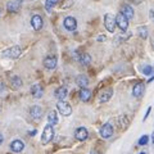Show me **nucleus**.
I'll return each instance as SVG.
<instances>
[{
  "mask_svg": "<svg viewBox=\"0 0 154 154\" xmlns=\"http://www.w3.org/2000/svg\"><path fill=\"white\" fill-rule=\"evenodd\" d=\"M21 53H22L21 46H12V48H8V49L4 50L2 53V57L11 58V59H16V58H18L19 55H21Z\"/></svg>",
  "mask_w": 154,
  "mask_h": 154,
  "instance_id": "nucleus-1",
  "label": "nucleus"
},
{
  "mask_svg": "<svg viewBox=\"0 0 154 154\" xmlns=\"http://www.w3.org/2000/svg\"><path fill=\"white\" fill-rule=\"evenodd\" d=\"M116 23H117V26H118V28L121 31H123V32L127 31V28H128V19L125 17L122 13L117 14V17H116Z\"/></svg>",
  "mask_w": 154,
  "mask_h": 154,
  "instance_id": "nucleus-4",
  "label": "nucleus"
},
{
  "mask_svg": "<svg viewBox=\"0 0 154 154\" xmlns=\"http://www.w3.org/2000/svg\"><path fill=\"white\" fill-rule=\"evenodd\" d=\"M150 18H152V21L154 22V11H150Z\"/></svg>",
  "mask_w": 154,
  "mask_h": 154,
  "instance_id": "nucleus-31",
  "label": "nucleus"
},
{
  "mask_svg": "<svg viewBox=\"0 0 154 154\" xmlns=\"http://www.w3.org/2000/svg\"><path fill=\"white\" fill-rule=\"evenodd\" d=\"M44 67L48 69H54L57 67V58L55 57H46L44 59Z\"/></svg>",
  "mask_w": 154,
  "mask_h": 154,
  "instance_id": "nucleus-13",
  "label": "nucleus"
},
{
  "mask_svg": "<svg viewBox=\"0 0 154 154\" xmlns=\"http://www.w3.org/2000/svg\"><path fill=\"white\" fill-rule=\"evenodd\" d=\"M11 149L14 153H21L23 149H25V144H23V141H21V140H14L11 144Z\"/></svg>",
  "mask_w": 154,
  "mask_h": 154,
  "instance_id": "nucleus-15",
  "label": "nucleus"
},
{
  "mask_svg": "<svg viewBox=\"0 0 154 154\" xmlns=\"http://www.w3.org/2000/svg\"><path fill=\"white\" fill-rule=\"evenodd\" d=\"M23 0H11V2L7 3V8L9 12L12 13H17L19 11V8H21V4H22Z\"/></svg>",
  "mask_w": 154,
  "mask_h": 154,
  "instance_id": "nucleus-8",
  "label": "nucleus"
},
{
  "mask_svg": "<svg viewBox=\"0 0 154 154\" xmlns=\"http://www.w3.org/2000/svg\"><path fill=\"white\" fill-rule=\"evenodd\" d=\"M148 140H149V136L148 135H144V136L140 137V140H139V145H146Z\"/></svg>",
  "mask_w": 154,
  "mask_h": 154,
  "instance_id": "nucleus-28",
  "label": "nucleus"
},
{
  "mask_svg": "<svg viewBox=\"0 0 154 154\" xmlns=\"http://www.w3.org/2000/svg\"><path fill=\"white\" fill-rule=\"evenodd\" d=\"M58 2H59V0H46V3H45L46 11H48V12H51V8L54 7V5H57Z\"/></svg>",
  "mask_w": 154,
  "mask_h": 154,
  "instance_id": "nucleus-24",
  "label": "nucleus"
},
{
  "mask_svg": "<svg viewBox=\"0 0 154 154\" xmlns=\"http://www.w3.org/2000/svg\"><path fill=\"white\" fill-rule=\"evenodd\" d=\"M31 94H32V96H35V98H41L42 94H44L42 86L38 85V84L32 85V88H31Z\"/></svg>",
  "mask_w": 154,
  "mask_h": 154,
  "instance_id": "nucleus-14",
  "label": "nucleus"
},
{
  "mask_svg": "<svg viewBox=\"0 0 154 154\" xmlns=\"http://www.w3.org/2000/svg\"><path fill=\"white\" fill-rule=\"evenodd\" d=\"M48 121H49V125H57L58 123V117H57V112H50L48 114Z\"/></svg>",
  "mask_w": 154,
  "mask_h": 154,
  "instance_id": "nucleus-23",
  "label": "nucleus"
},
{
  "mask_svg": "<svg viewBox=\"0 0 154 154\" xmlns=\"http://www.w3.org/2000/svg\"><path fill=\"white\" fill-rule=\"evenodd\" d=\"M64 27L68 31H75L76 28H77V21H76V18H73V17H67L64 19Z\"/></svg>",
  "mask_w": 154,
  "mask_h": 154,
  "instance_id": "nucleus-10",
  "label": "nucleus"
},
{
  "mask_svg": "<svg viewBox=\"0 0 154 154\" xmlns=\"http://www.w3.org/2000/svg\"><path fill=\"white\" fill-rule=\"evenodd\" d=\"M143 73L144 75H152V73H154V67H152V66H145L143 68Z\"/></svg>",
  "mask_w": 154,
  "mask_h": 154,
  "instance_id": "nucleus-27",
  "label": "nucleus"
},
{
  "mask_svg": "<svg viewBox=\"0 0 154 154\" xmlns=\"http://www.w3.org/2000/svg\"><path fill=\"white\" fill-rule=\"evenodd\" d=\"M67 94H68V90H67L66 88H59V89L55 90V96L59 100H64Z\"/></svg>",
  "mask_w": 154,
  "mask_h": 154,
  "instance_id": "nucleus-21",
  "label": "nucleus"
},
{
  "mask_svg": "<svg viewBox=\"0 0 154 154\" xmlns=\"http://www.w3.org/2000/svg\"><path fill=\"white\" fill-rule=\"evenodd\" d=\"M42 108L38 107V105H33V107L30 109V114L33 119H40L42 117Z\"/></svg>",
  "mask_w": 154,
  "mask_h": 154,
  "instance_id": "nucleus-12",
  "label": "nucleus"
},
{
  "mask_svg": "<svg viewBox=\"0 0 154 154\" xmlns=\"http://www.w3.org/2000/svg\"><path fill=\"white\" fill-rule=\"evenodd\" d=\"M112 95H113V90L112 89H105L99 94V100L102 103H107L108 100L112 98Z\"/></svg>",
  "mask_w": 154,
  "mask_h": 154,
  "instance_id": "nucleus-11",
  "label": "nucleus"
},
{
  "mask_svg": "<svg viewBox=\"0 0 154 154\" xmlns=\"http://www.w3.org/2000/svg\"><path fill=\"white\" fill-rule=\"evenodd\" d=\"M144 89H145V88H144V84H141V82L136 84L134 86V89H132V95L135 96V98H139V96L143 95Z\"/></svg>",
  "mask_w": 154,
  "mask_h": 154,
  "instance_id": "nucleus-18",
  "label": "nucleus"
},
{
  "mask_svg": "<svg viewBox=\"0 0 154 154\" xmlns=\"http://www.w3.org/2000/svg\"><path fill=\"white\" fill-rule=\"evenodd\" d=\"M139 36H140L141 38H146L148 37V30H146L145 26L139 27Z\"/></svg>",
  "mask_w": 154,
  "mask_h": 154,
  "instance_id": "nucleus-26",
  "label": "nucleus"
},
{
  "mask_svg": "<svg viewBox=\"0 0 154 154\" xmlns=\"http://www.w3.org/2000/svg\"><path fill=\"white\" fill-rule=\"evenodd\" d=\"M131 2H132V3H135V4H140V3L143 2V0H131Z\"/></svg>",
  "mask_w": 154,
  "mask_h": 154,
  "instance_id": "nucleus-33",
  "label": "nucleus"
},
{
  "mask_svg": "<svg viewBox=\"0 0 154 154\" xmlns=\"http://www.w3.org/2000/svg\"><path fill=\"white\" fill-rule=\"evenodd\" d=\"M57 108L62 116H71L72 113V107L67 102H64V100H59L57 103Z\"/></svg>",
  "mask_w": 154,
  "mask_h": 154,
  "instance_id": "nucleus-3",
  "label": "nucleus"
},
{
  "mask_svg": "<svg viewBox=\"0 0 154 154\" xmlns=\"http://www.w3.org/2000/svg\"><path fill=\"white\" fill-rule=\"evenodd\" d=\"M152 141H153V144H154V131H153V134H152Z\"/></svg>",
  "mask_w": 154,
  "mask_h": 154,
  "instance_id": "nucleus-35",
  "label": "nucleus"
},
{
  "mask_svg": "<svg viewBox=\"0 0 154 154\" xmlns=\"http://www.w3.org/2000/svg\"><path fill=\"white\" fill-rule=\"evenodd\" d=\"M76 84L79 85L81 89L86 88V86L89 85V79H88V76H85V75H79V76L76 77Z\"/></svg>",
  "mask_w": 154,
  "mask_h": 154,
  "instance_id": "nucleus-16",
  "label": "nucleus"
},
{
  "mask_svg": "<svg viewBox=\"0 0 154 154\" xmlns=\"http://www.w3.org/2000/svg\"><path fill=\"white\" fill-rule=\"evenodd\" d=\"M75 137L77 139V140H80V141H85L86 139L89 137L88 130H86L85 127H79L76 130V132H75Z\"/></svg>",
  "mask_w": 154,
  "mask_h": 154,
  "instance_id": "nucleus-9",
  "label": "nucleus"
},
{
  "mask_svg": "<svg viewBox=\"0 0 154 154\" xmlns=\"http://www.w3.org/2000/svg\"><path fill=\"white\" fill-rule=\"evenodd\" d=\"M42 25H44V22H42V18L40 16H32L31 18V26L35 31H40L42 28Z\"/></svg>",
  "mask_w": 154,
  "mask_h": 154,
  "instance_id": "nucleus-7",
  "label": "nucleus"
},
{
  "mask_svg": "<svg viewBox=\"0 0 154 154\" xmlns=\"http://www.w3.org/2000/svg\"><path fill=\"white\" fill-rule=\"evenodd\" d=\"M150 110H152V108L149 107V108H148V110H146V114H145V117H144V119H146V117L149 116V113H150Z\"/></svg>",
  "mask_w": 154,
  "mask_h": 154,
  "instance_id": "nucleus-30",
  "label": "nucleus"
},
{
  "mask_svg": "<svg viewBox=\"0 0 154 154\" xmlns=\"http://www.w3.org/2000/svg\"><path fill=\"white\" fill-rule=\"evenodd\" d=\"M91 154H98V153H95V152H91Z\"/></svg>",
  "mask_w": 154,
  "mask_h": 154,
  "instance_id": "nucleus-36",
  "label": "nucleus"
},
{
  "mask_svg": "<svg viewBox=\"0 0 154 154\" xmlns=\"http://www.w3.org/2000/svg\"><path fill=\"white\" fill-rule=\"evenodd\" d=\"M125 17H126L127 19H131L134 17V9L130 7V5H123L122 7V12H121Z\"/></svg>",
  "mask_w": 154,
  "mask_h": 154,
  "instance_id": "nucleus-19",
  "label": "nucleus"
},
{
  "mask_svg": "<svg viewBox=\"0 0 154 154\" xmlns=\"http://www.w3.org/2000/svg\"><path fill=\"white\" fill-rule=\"evenodd\" d=\"M105 38H107V37L102 35V36H99V37H98V41H105Z\"/></svg>",
  "mask_w": 154,
  "mask_h": 154,
  "instance_id": "nucleus-29",
  "label": "nucleus"
},
{
  "mask_svg": "<svg viewBox=\"0 0 154 154\" xmlns=\"http://www.w3.org/2000/svg\"><path fill=\"white\" fill-rule=\"evenodd\" d=\"M11 84H12L13 88L18 89V88H21V86H22V80L19 79L18 76H13L12 79H11Z\"/></svg>",
  "mask_w": 154,
  "mask_h": 154,
  "instance_id": "nucleus-22",
  "label": "nucleus"
},
{
  "mask_svg": "<svg viewBox=\"0 0 154 154\" xmlns=\"http://www.w3.org/2000/svg\"><path fill=\"white\" fill-rule=\"evenodd\" d=\"M118 123H119V126H121L122 128H126L128 126V118L126 117V116H122V117H119Z\"/></svg>",
  "mask_w": 154,
  "mask_h": 154,
  "instance_id": "nucleus-25",
  "label": "nucleus"
},
{
  "mask_svg": "<svg viewBox=\"0 0 154 154\" xmlns=\"http://www.w3.org/2000/svg\"><path fill=\"white\" fill-rule=\"evenodd\" d=\"M140 154H145V153H140Z\"/></svg>",
  "mask_w": 154,
  "mask_h": 154,
  "instance_id": "nucleus-37",
  "label": "nucleus"
},
{
  "mask_svg": "<svg viewBox=\"0 0 154 154\" xmlns=\"http://www.w3.org/2000/svg\"><path fill=\"white\" fill-rule=\"evenodd\" d=\"M53 137H54V128H53V125H46L44 131H42V135H41V143L48 144L49 141L53 140Z\"/></svg>",
  "mask_w": 154,
  "mask_h": 154,
  "instance_id": "nucleus-2",
  "label": "nucleus"
},
{
  "mask_svg": "<svg viewBox=\"0 0 154 154\" xmlns=\"http://www.w3.org/2000/svg\"><path fill=\"white\" fill-rule=\"evenodd\" d=\"M104 26L109 32H114V28L117 26V23H116V18L112 14H105L104 16Z\"/></svg>",
  "mask_w": 154,
  "mask_h": 154,
  "instance_id": "nucleus-5",
  "label": "nucleus"
},
{
  "mask_svg": "<svg viewBox=\"0 0 154 154\" xmlns=\"http://www.w3.org/2000/svg\"><path fill=\"white\" fill-rule=\"evenodd\" d=\"M36 134V130H32V131L30 132V135H35Z\"/></svg>",
  "mask_w": 154,
  "mask_h": 154,
  "instance_id": "nucleus-34",
  "label": "nucleus"
},
{
  "mask_svg": "<svg viewBox=\"0 0 154 154\" xmlns=\"http://www.w3.org/2000/svg\"><path fill=\"white\" fill-rule=\"evenodd\" d=\"M79 96H80V99L82 100V102H89L90 98H91V91L88 88H84V89L80 90Z\"/></svg>",
  "mask_w": 154,
  "mask_h": 154,
  "instance_id": "nucleus-17",
  "label": "nucleus"
},
{
  "mask_svg": "<svg viewBox=\"0 0 154 154\" xmlns=\"http://www.w3.org/2000/svg\"><path fill=\"white\" fill-rule=\"evenodd\" d=\"M113 135V126L110 123H105L100 128V136L103 139H109Z\"/></svg>",
  "mask_w": 154,
  "mask_h": 154,
  "instance_id": "nucleus-6",
  "label": "nucleus"
},
{
  "mask_svg": "<svg viewBox=\"0 0 154 154\" xmlns=\"http://www.w3.org/2000/svg\"><path fill=\"white\" fill-rule=\"evenodd\" d=\"M77 60H80L81 64L88 66V64H90V62H91V57L89 54H86V53H84V54H80L79 57H77Z\"/></svg>",
  "mask_w": 154,
  "mask_h": 154,
  "instance_id": "nucleus-20",
  "label": "nucleus"
},
{
  "mask_svg": "<svg viewBox=\"0 0 154 154\" xmlns=\"http://www.w3.org/2000/svg\"><path fill=\"white\" fill-rule=\"evenodd\" d=\"M3 141H4V136H3L2 134H0V145H2V144H3Z\"/></svg>",
  "mask_w": 154,
  "mask_h": 154,
  "instance_id": "nucleus-32",
  "label": "nucleus"
}]
</instances>
